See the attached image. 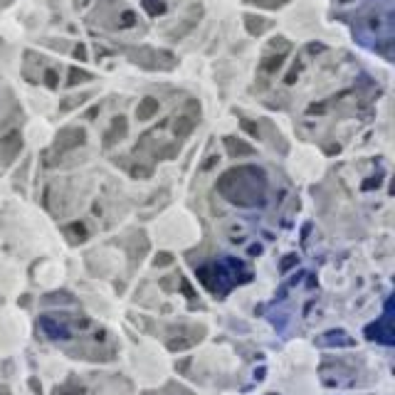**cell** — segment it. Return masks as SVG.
Segmentation results:
<instances>
[{"label":"cell","instance_id":"obj_1","mask_svg":"<svg viewBox=\"0 0 395 395\" xmlns=\"http://www.w3.org/2000/svg\"><path fill=\"white\" fill-rule=\"evenodd\" d=\"M20 146H23V138L17 136V134H10L8 138H3V141H0V160H3V163H10L17 151H20Z\"/></svg>","mask_w":395,"mask_h":395},{"label":"cell","instance_id":"obj_2","mask_svg":"<svg viewBox=\"0 0 395 395\" xmlns=\"http://www.w3.org/2000/svg\"><path fill=\"white\" fill-rule=\"evenodd\" d=\"M40 327L47 336L52 338H69V331L64 327H57V324H52V319H40Z\"/></svg>","mask_w":395,"mask_h":395},{"label":"cell","instance_id":"obj_3","mask_svg":"<svg viewBox=\"0 0 395 395\" xmlns=\"http://www.w3.org/2000/svg\"><path fill=\"white\" fill-rule=\"evenodd\" d=\"M158 111V102L156 99H143L141 104H138V109H136V116L141 121H146V119H151V116Z\"/></svg>","mask_w":395,"mask_h":395},{"label":"cell","instance_id":"obj_4","mask_svg":"<svg viewBox=\"0 0 395 395\" xmlns=\"http://www.w3.org/2000/svg\"><path fill=\"white\" fill-rule=\"evenodd\" d=\"M64 232H67V235L72 237V240H75V242L86 240V235H89V232H86V228H84V225H82V223L67 225V228H64Z\"/></svg>","mask_w":395,"mask_h":395},{"label":"cell","instance_id":"obj_5","mask_svg":"<svg viewBox=\"0 0 395 395\" xmlns=\"http://www.w3.org/2000/svg\"><path fill=\"white\" fill-rule=\"evenodd\" d=\"M190 129H193V121H190L188 116H181V119H178V124H176V134H178V136H185Z\"/></svg>","mask_w":395,"mask_h":395},{"label":"cell","instance_id":"obj_6","mask_svg":"<svg viewBox=\"0 0 395 395\" xmlns=\"http://www.w3.org/2000/svg\"><path fill=\"white\" fill-rule=\"evenodd\" d=\"M173 262V257H171V255H166V252H163V255H156V267H166V264H171Z\"/></svg>","mask_w":395,"mask_h":395},{"label":"cell","instance_id":"obj_7","mask_svg":"<svg viewBox=\"0 0 395 395\" xmlns=\"http://www.w3.org/2000/svg\"><path fill=\"white\" fill-rule=\"evenodd\" d=\"M294 259H297V257H294V255H289V257L284 259V264H282V269H289V267H292V264H294Z\"/></svg>","mask_w":395,"mask_h":395},{"label":"cell","instance_id":"obj_8","mask_svg":"<svg viewBox=\"0 0 395 395\" xmlns=\"http://www.w3.org/2000/svg\"><path fill=\"white\" fill-rule=\"evenodd\" d=\"M59 395H84L82 390H67V393H59Z\"/></svg>","mask_w":395,"mask_h":395},{"label":"cell","instance_id":"obj_9","mask_svg":"<svg viewBox=\"0 0 395 395\" xmlns=\"http://www.w3.org/2000/svg\"><path fill=\"white\" fill-rule=\"evenodd\" d=\"M269 395H275V393H269Z\"/></svg>","mask_w":395,"mask_h":395}]
</instances>
